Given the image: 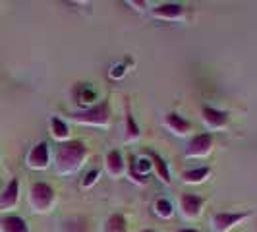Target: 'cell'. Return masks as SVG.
<instances>
[{"label": "cell", "instance_id": "obj_23", "mask_svg": "<svg viewBox=\"0 0 257 232\" xmlns=\"http://www.w3.org/2000/svg\"><path fill=\"white\" fill-rule=\"evenodd\" d=\"M124 76V66H114L112 72H110V77H122Z\"/></svg>", "mask_w": 257, "mask_h": 232}, {"label": "cell", "instance_id": "obj_7", "mask_svg": "<svg viewBox=\"0 0 257 232\" xmlns=\"http://www.w3.org/2000/svg\"><path fill=\"white\" fill-rule=\"evenodd\" d=\"M26 165L31 170H45V168L51 165V149H49V143L47 142H39L35 143L29 153L26 157Z\"/></svg>", "mask_w": 257, "mask_h": 232}, {"label": "cell", "instance_id": "obj_6", "mask_svg": "<svg viewBox=\"0 0 257 232\" xmlns=\"http://www.w3.org/2000/svg\"><path fill=\"white\" fill-rule=\"evenodd\" d=\"M201 122L205 124V128L211 134V132H222V130H226L230 118H228V112L205 104V106H201Z\"/></svg>", "mask_w": 257, "mask_h": 232}, {"label": "cell", "instance_id": "obj_24", "mask_svg": "<svg viewBox=\"0 0 257 232\" xmlns=\"http://www.w3.org/2000/svg\"><path fill=\"white\" fill-rule=\"evenodd\" d=\"M130 6H136V10H140V12H143L145 8H147V2H128Z\"/></svg>", "mask_w": 257, "mask_h": 232}, {"label": "cell", "instance_id": "obj_2", "mask_svg": "<svg viewBox=\"0 0 257 232\" xmlns=\"http://www.w3.org/2000/svg\"><path fill=\"white\" fill-rule=\"evenodd\" d=\"M68 120L74 122V124H79V126L108 128V126H110V120H112L110 104H108V101H101V103L93 104L89 108L70 112V114H68Z\"/></svg>", "mask_w": 257, "mask_h": 232}, {"label": "cell", "instance_id": "obj_15", "mask_svg": "<svg viewBox=\"0 0 257 232\" xmlns=\"http://www.w3.org/2000/svg\"><path fill=\"white\" fill-rule=\"evenodd\" d=\"M145 155L151 159V163H153V168H155V172H157V176H159V180L165 182V184L168 186V184L172 182V178H170V170H168L167 161H165L159 153H155V151H145Z\"/></svg>", "mask_w": 257, "mask_h": 232}, {"label": "cell", "instance_id": "obj_20", "mask_svg": "<svg viewBox=\"0 0 257 232\" xmlns=\"http://www.w3.org/2000/svg\"><path fill=\"white\" fill-rule=\"evenodd\" d=\"M103 232H128V222L126 217L120 213H112L108 215V219L104 220Z\"/></svg>", "mask_w": 257, "mask_h": 232}, {"label": "cell", "instance_id": "obj_17", "mask_svg": "<svg viewBox=\"0 0 257 232\" xmlns=\"http://www.w3.org/2000/svg\"><path fill=\"white\" fill-rule=\"evenodd\" d=\"M0 232H31L26 219L18 217V215H8L4 219H0Z\"/></svg>", "mask_w": 257, "mask_h": 232}, {"label": "cell", "instance_id": "obj_21", "mask_svg": "<svg viewBox=\"0 0 257 232\" xmlns=\"http://www.w3.org/2000/svg\"><path fill=\"white\" fill-rule=\"evenodd\" d=\"M153 211L157 217L161 219H170L174 215V205L170 199H165V197H159L157 201L153 203Z\"/></svg>", "mask_w": 257, "mask_h": 232}, {"label": "cell", "instance_id": "obj_10", "mask_svg": "<svg viewBox=\"0 0 257 232\" xmlns=\"http://www.w3.org/2000/svg\"><path fill=\"white\" fill-rule=\"evenodd\" d=\"M104 172L112 178V180H118L122 178L126 172H128V163L124 161L122 153L118 149H112L106 153V159H104Z\"/></svg>", "mask_w": 257, "mask_h": 232}, {"label": "cell", "instance_id": "obj_9", "mask_svg": "<svg viewBox=\"0 0 257 232\" xmlns=\"http://www.w3.org/2000/svg\"><path fill=\"white\" fill-rule=\"evenodd\" d=\"M184 12H186L184 6L178 2H165L151 10V18L161 20V22H180L184 18Z\"/></svg>", "mask_w": 257, "mask_h": 232}, {"label": "cell", "instance_id": "obj_11", "mask_svg": "<svg viewBox=\"0 0 257 232\" xmlns=\"http://www.w3.org/2000/svg\"><path fill=\"white\" fill-rule=\"evenodd\" d=\"M163 124H165V128H167L172 136H176V138H186V136H190V132H192V122L186 120V118L180 116L178 112H167Z\"/></svg>", "mask_w": 257, "mask_h": 232}, {"label": "cell", "instance_id": "obj_25", "mask_svg": "<svg viewBox=\"0 0 257 232\" xmlns=\"http://www.w3.org/2000/svg\"><path fill=\"white\" fill-rule=\"evenodd\" d=\"M176 232H199V230H195V228H180V230Z\"/></svg>", "mask_w": 257, "mask_h": 232}, {"label": "cell", "instance_id": "obj_12", "mask_svg": "<svg viewBox=\"0 0 257 232\" xmlns=\"http://www.w3.org/2000/svg\"><path fill=\"white\" fill-rule=\"evenodd\" d=\"M20 201V180L12 178L0 193V211H10Z\"/></svg>", "mask_w": 257, "mask_h": 232}, {"label": "cell", "instance_id": "obj_26", "mask_svg": "<svg viewBox=\"0 0 257 232\" xmlns=\"http://www.w3.org/2000/svg\"><path fill=\"white\" fill-rule=\"evenodd\" d=\"M140 232H155V230H149V228H145V230H140Z\"/></svg>", "mask_w": 257, "mask_h": 232}, {"label": "cell", "instance_id": "obj_4", "mask_svg": "<svg viewBox=\"0 0 257 232\" xmlns=\"http://www.w3.org/2000/svg\"><path fill=\"white\" fill-rule=\"evenodd\" d=\"M213 145H215L213 134H209V132L197 134L188 142L186 149H184V157L186 159H205L213 151Z\"/></svg>", "mask_w": 257, "mask_h": 232}, {"label": "cell", "instance_id": "obj_22", "mask_svg": "<svg viewBox=\"0 0 257 232\" xmlns=\"http://www.w3.org/2000/svg\"><path fill=\"white\" fill-rule=\"evenodd\" d=\"M99 176H101V170H99V168H93V170H89V172L81 178V184H79V186H81L83 190H89L91 186H95V184H97Z\"/></svg>", "mask_w": 257, "mask_h": 232}, {"label": "cell", "instance_id": "obj_16", "mask_svg": "<svg viewBox=\"0 0 257 232\" xmlns=\"http://www.w3.org/2000/svg\"><path fill=\"white\" fill-rule=\"evenodd\" d=\"M142 138L140 126L130 110V104H126V122H124V143H134Z\"/></svg>", "mask_w": 257, "mask_h": 232}, {"label": "cell", "instance_id": "obj_1", "mask_svg": "<svg viewBox=\"0 0 257 232\" xmlns=\"http://www.w3.org/2000/svg\"><path fill=\"white\" fill-rule=\"evenodd\" d=\"M89 157V149L81 140L58 143L54 153V170L58 176H72L76 174Z\"/></svg>", "mask_w": 257, "mask_h": 232}, {"label": "cell", "instance_id": "obj_3", "mask_svg": "<svg viewBox=\"0 0 257 232\" xmlns=\"http://www.w3.org/2000/svg\"><path fill=\"white\" fill-rule=\"evenodd\" d=\"M27 201L33 213H49L56 205V192L47 182H33L29 188Z\"/></svg>", "mask_w": 257, "mask_h": 232}, {"label": "cell", "instance_id": "obj_19", "mask_svg": "<svg viewBox=\"0 0 257 232\" xmlns=\"http://www.w3.org/2000/svg\"><path fill=\"white\" fill-rule=\"evenodd\" d=\"M211 174V168L209 167H197V168H190V170H184L182 172V182L184 184H201L205 182Z\"/></svg>", "mask_w": 257, "mask_h": 232}, {"label": "cell", "instance_id": "obj_8", "mask_svg": "<svg viewBox=\"0 0 257 232\" xmlns=\"http://www.w3.org/2000/svg\"><path fill=\"white\" fill-rule=\"evenodd\" d=\"M205 199L197 193H182L180 195V213L184 219L193 220L203 213Z\"/></svg>", "mask_w": 257, "mask_h": 232}, {"label": "cell", "instance_id": "obj_18", "mask_svg": "<svg viewBox=\"0 0 257 232\" xmlns=\"http://www.w3.org/2000/svg\"><path fill=\"white\" fill-rule=\"evenodd\" d=\"M51 136L58 143H64L72 140V138H70V128H68V124H66L62 118H56V116L51 118Z\"/></svg>", "mask_w": 257, "mask_h": 232}, {"label": "cell", "instance_id": "obj_14", "mask_svg": "<svg viewBox=\"0 0 257 232\" xmlns=\"http://www.w3.org/2000/svg\"><path fill=\"white\" fill-rule=\"evenodd\" d=\"M60 232H91V220L85 215L66 217L60 224Z\"/></svg>", "mask_w": 257, "mask_h": 232}, {"label": "cell", "instance_id": "obj_5", "mask_svg": "<svg viewBox=\"0 0 257 232\" xmlns=\"http://www.w3.org/2000/svg\"><path fill=\"white\" fill-rule=\"evenodd\" d=\"M251 213L249 211H220L215 213L211 219V228L213 232H228L232 230L236 224L244 222L245 219H249Z\"/></svg>", "mask_w": 257, "mask_h": 232}, {"label": "cell", "instance_id": "obj_13", "mask_svg": "<svg viewBox=\"0 0 257 232\" xmlns=\"http://www.w3.org/2000/svg\"><path fill=\"white\" fill-rule=\"evenodd\" d=\"M74 97H76V103L83 110V108L93 106V103L97 101V91L93 89L91 83H77L76 89H74Z\"/></svg>", "mask_w": 257, "mask_h": 232}]
</instances>
